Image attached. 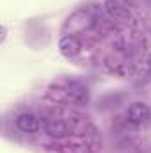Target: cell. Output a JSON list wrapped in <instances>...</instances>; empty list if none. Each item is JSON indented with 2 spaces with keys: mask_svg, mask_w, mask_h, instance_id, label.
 <instances>
[{
  "mask_svg": "<svg viewBox=\"0 0 151 153\" xmlns=\"http://www.w3.org/2000/svg\"><path fill=\"white\" fill-rule=\"evenodd\" d=\"M151 117V111L150 107L142 102H137V103H132L130 109H128V121L133 123V125H146Z\"/></svg>",
  "mask_w": 151,
  "mask_h": 153,
  "instance_id": "obj_1",
  "label": "cell"
},
{
  "mask_svg": "<svg viewBox=\"0 0 151 153\" xmlns=\"http://www.w3.org/2000/svg\"><path fill=\"white\" fill-rule=\"evenodd\" d=\"M105 11L107 14L114 20H121V22H128L132 18V11L128 5H124L119 0H107L105 2Z\"/></svg>",
  "mask_w": 151,
  "mask_h": 153,
  "instance_id": "obj_2",
  "label": "cell"
},
{
  "mask_svg": "<svg viewBox=\"0 0 151 153\" xmlns=\"http://www.w3.org/2000/svg\"><path fill=\"white\" fill-rule=\"evenodd\" d=\"M80 41L76 36L73 34H66V36H62L61 41H59V52L64 55V57H68V59H71V57H75L80 53Z\"/></svg>",
  "mask_w": 151,
  "mask_h": 153,
  "instance_id": "obj_3",
  "label": "cell"
},
{
  "mask_svg": "<svg viewBox=\"0 0 151 153\" xmlns=\"http://www.w3.org/2000/svg\"><path fill=\"white\" fill-rule=\"evenodd\" d=\"M46 134H48L50 137L61 139V137H66V135L70 134V126H68V123H66L64 119L55 117V119L46 121Z\"/></svg>",
  "mask_w": 151,
  "mask_h": 153,
  "instance_id": "obj_4",
  "label": "cell"
},
{
  "mask_svg": "<svg viewBox=\"0 0 151 153\" xmlns=\"http://www.w3.org/2000/svg\"><path fill=\"white\" fill-rule=\"evenodd\" d=\"M16 126L25 132V134H32V132H38L39 128V119L30 112H25V114H20L16 119Z\"/></svg>",
  "mask_w": 151,
  "mask_h": 153,
  "instance_id": "obj_5",
  "label": "cell"
},
{
  "mask_svg": "<svg viewBox=\"0 0 151 153\" xmlns=\"http://www.w3.org/2000/svg\"><path fill=\"white\" fill-rule=\"evenodd\" d=\"M70 96L76 103H87V100H89L87 87L82 85V84H78V82H71L70 84Z\"/></svg>",
  "mask_w": 151,
  "mask_h": 153,
  "instance_id": "obj_6",
  "label": "cell"
}]
</instances>
